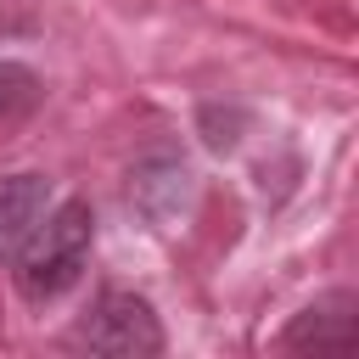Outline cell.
<instances>
[{
    "instance_id": "cell-3",
    "label": "cell",
    "mask_w": 359,
    "mask_h": 359,
    "mask_svg": "<svg viewBox=\"0 0 359 359\" xmlns=\"http://www.w3.org/2000/svg\"><path fill=\"white\" fill-rule=\"evenodd\" d=\"M50 213V180L45 174H0V264L17 258V247L34 236V224Z\"/></svg>"
},
{
    "instance_id": "cell-5",
    "label": "cell",
    "mask_w": 359,
    "mask_h": 359,
    "mask_svg": "<svg viewBox=\"0 0 359 359\" xmlns=\"http://www.w3.org/2000/svg\"><path fill=\"white\" fill-rule=\"evenodd\" d=\"M34 101H39V79L28 67H0V129L22 123L34 112Z\"/></svg>"
},
{
    "instance_id": "cell-4",
    "label": "cell",
    "mask_w": 359,
    "mask_h": 359,
    "mask_svg": "<svg viewBox=\"0 0 359 359\" xmlns=\"http://www.w3.org/2000/svg\"><path fill=\"white\" fill-rule=\"evenodd\" d=\"M353 309H359V303H353L348 292H331L325 303L303 309V314L286 325L280 348H337V353H348V348L359 342V314H353Z\"/></svg>"
},
{
    "instance_id": "cell-2",
    "label": "cell",
    "mask_w": 359,
    "mask_h": 359,
    "mask_svg": "<svg viewBox=\"0 0 359 359\" xmlns=\"http://www.w3.org/2000/svg\"><path fill=\"white\" fill-rule=\"evenodd\" d=\"M73 342L90 348V353H107V359H151V353H163V325H157V314H151L146 297L112 286L79 320Z\"/></svg>"
},
{
    "instance_id": "cell-1",
    "label": "cell",
    "mask_w": 359,
    "mask_h": 359,
    "mask_svg": "<svg viewBox=\"0 0 359 359\" xmlns=\"http://www.w3.org/2000/svg\"><path fill=\"white\" fill-rule=\"evenodd\" d=\"M90 241H95V213H90V202H62V208H50L39 224H34V236L17 247V292L28 297V303H50V297H62L79 275H84V264H90Z\"/></svg>"
}]
</instances>
